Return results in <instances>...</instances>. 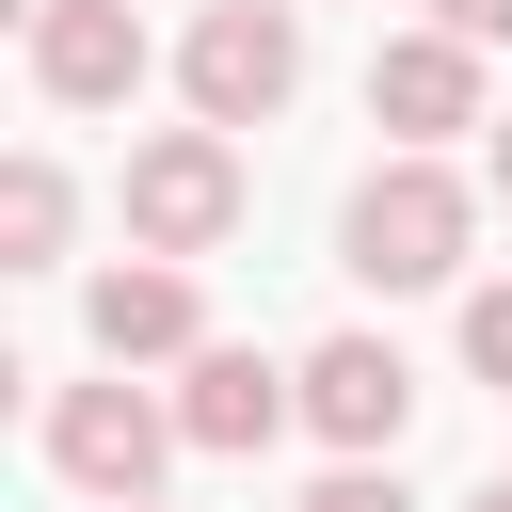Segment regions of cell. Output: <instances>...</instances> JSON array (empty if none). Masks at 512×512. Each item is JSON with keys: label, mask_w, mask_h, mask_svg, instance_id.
I'll list each match as a JSON object with an SVG mask.
<instances>
[{"label": "cell", "mask_w": 512, "mask_h": 512, "mask_svg": "<svg viewBox=\"0 0 512 512\" xmlns=\"http://www.w3.org/2000/svg\"><path fill=\"white\" fill-rule=\"evenodd\" d=\"M80 320H96V352H112V368H192V352H208L192 256H144V240H128V256L80 288Z\"/></svg>", "instance_id": "cell-5"}, {"label": "cell", "mask_w": 512, "mask_h": 512, "mask_svg": "<svg viewBox=\"0 0 512 512\" xmlns=\"http://www.w3.org/2000/svg\"><path fill=\"white\" fill-rule=\"evenodd\" d=\"M112 512H160V496H112Z\"/></svg>", "instance_id": "cell-16"}, {"label": "cell", "mask_w": 512, "mask_h": 512, "mask_svg": "<svg viewBox=\"0 0 512 512\" xmlns=\"http://www.w3.org/2000/svg\"><path fill=\"white\" fill-rule=\"evenodd\" d=\"M304 432H320V448H400V432H416V368H400L384 336H320V352H304Z\"/></svg>", "instance_id": "cell-9"}, {"label": "cell", "mask_w": 512, "mask_h": 512, "mask_svg": "<svg viewBox=\"0 0 512 512\" xmlns=\"http://www.w3.org/2000/svg\"><path fill=\"white\" fill-rule=\"evenodd\" d=\"M304 512H416L400 496V448H336V480H304Z\"/></svg>", "instance_id": "cell-11"}, {"label": "cell", "mask_w": 512, "mask_h": 512, "mask_svg": "<svg viewBox=\"0 0 512 512\" xmlns=\"http://www.w3.org/2000/svg\"><path fill=\"white\" fill-rule=\"evenodd\" d=\"M128 240L144 256H224L240 240V128H144L128 144Z\"/></svg>", "instance_id": "cell-3"}, {"label": "cell", "mask_w": 512, "mask_h": 512, "mask_svg": "<svg viewBox=\"0 0 512 512\" xmlns=\"http://www.w3.org/2000/svg\"><path fill=\"white\" fill-rule=\"evenodd\" d=\"M480 192H496V208H512V128H496V160H480Z\"/></svg>", "instance_id": "cell-14"}, {"label": "cell", "mask_w": 512, "mask_h": 512, "mask_svg": "<svg viewBox=\"0 0 512 512\" xmlns=\"http://www.w3.org/2000/svg\"><path fill=\"white\" fill-rule=\"evenodd\" d=\"M176 80H192L208 128H272V112L304 96V0H208V16L176 32Z\"/></svg>", "instance_id": "cell-2"}, {"label": "cell", "mask_w": 512, "mask_h": 512, "mask_svg": "<svg viewBox=\"0 0 512 512\" xmlns=\"http://www.w3.org/2000/svg\"><path fill=\"white\" fill-rule=\"evenodd\" d=\"M464 368L512 400V288H464Z\"/></svg>", "instance_id": "cell-12"}, {"label": "cell", "mask_w": 512, "mask_h": 512, "mask_svg": "<svg viewBox=\"0 0 512 512\" xmlns=\"http://www.w3.org/2000/svg\"><path fill=\"white\" fill-rule=\"evenodd\" d=\"M144 64H160V48H144L128 0H48V16H32V96H48V112H128Z\"/></svg>", "instance_id": "cell-6"}, {"label": "cell", "mask_w": 512, "mask_h": 512, "mask_svg": "<svg viewBox=\"0 0 512 512\" xmlns=\"http://www.w3.org/2000/svg\"><path fill=\"white\" fill-rule=\"evenodd\" d=\"M464 512H512V480H480V496H464Z\"/></svg>", "instance_id": "cell-15"}, {"label": "cell", "mask_w": 512, "mask_h": 512, "mask_svg": "<svg viewBox=\"0 0 512 512\" xmlns=\"http://www.w3.org/2000/svg\"><path fill=\"white\" fill-rule=\"evenodd\" d=\"M464 240H480V192H464L432 144H400V160L336 208V272H368V288H448Z\"/></svg>", "instance_id": "cell-1"}, {"label": "cell", "mask_w": 512, "mask_h": 512, "mask_svg": "<svg viewBox=\"0 0 512 512\" xmlns=\"http://www.w3.org/2000/svg\"><path fill=\"white\" fill-rule=\"evenodd\" d=\"M176 448H192V432H176V400H144L128 368L48 400V464H64L80 496H160V464H176Z\"/></svg>", "instance_id": "cell-4"}, {"label": "cell", "mask_w": 512, "mask_h": 512, "mask_svg": "<svg viewBox=\"0 0 512 512\" xmlns=\"http://www.w3.org/2000/svg\"><path fill=\"white\" fill-rule=\"evenodd\" d=\"M368 128H400V144H448V128H480V48L432 16V32H384L368 48Z\"/></svg>", "instance_id": "cell-8"}, {"label": "cell", "mask_w": 512, "mask_h": 512, "mask_svg": "<svg viewBox=\"0 0 512 512\" xmlns=\"http://www.w3.org/2000/svg\"><path fill=\"white\" fill-rule=\"evenodd\" d=\"M288 416H304V368L240 352V336H208V352L176 368V432H192V448H224V464H256V448H272Z\"/></svg>", "instance_id": "cell-7"}, {"label": "cell", "mask_w": 512, "mask_h": 512, "mask_svg": "<svg viewBox=\"0 0 512 512\" xmlns=\"http://www.w3.org/2000/svg\"><path fill=\"white\" fill-rule=\"evenodd\" d=\"M432 16H448L464 48H512V0H432Z\"/></svg>", "instance_id": "cell-13"}, {"label": "cell", "mask_w": 512, "mask_h": 512, "mask_svg": "<svg viewBox=\"0 0 512 512\" xmlns=\"http://www.w3.org/2000/svg\"><path fill=\"white\" fill-rule=\"evenodd\" d=\"M64 224H80L64 160H0V256H16V272H48V256H64Z\"/></svg>", "instance_id": "cell-10"}]
</instances>
